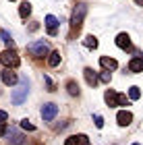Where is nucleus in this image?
I'll return each mask as SVG.
<instances>
[{
	"mask_svg": "<svg viewBox=\"0 0 143 145\" xmlns=\"http://www.w3.org/2000/svg\"><path fill=\"white\" fill-rule=\"evenodd\" d=\"M64 145H77V137H69V139L64 141Z\"/></svg>",
	"mask_w": 143,
	"mask_h": 145,
	"instance_id": "obj_28",
	"label": "nucleus"
},
{
	"mask_svg": "<svg viewBox=\"0 0 143 145\" xmlns=\"http://www.w3.org/2000/svg\"><path fill=\"white\" fill-rule=\"evenodd\" d=\"M77 145H91V143H89L87 135H79V137H77Z\"/></svg>",
	"mask_w": 143,
	"mask_h": 145,
	"instance_id": "obj_23",
	"label": "nucleus"
},
{
	"mask_svg": "<svg viewBox=\"0 0 143 145\" xmlns=\"http://www.w3.org/2000/svg\"><path fill=\"white\" fill-rule=\"evenodd\" d=\"M0 37H2V42L8 46V48L12 50V46H15V42H12V37H10V33H6L4 29H0Z\"/></svg>",
	"mask_w": 143,
	"mask_h": 145,
	"instance_id": "obj_17",
	"label": "nucleus"
},
{
	"mask_svg": "<svg viewBox=\"0 0 143 145\" xmlns=\"http://www.w3.org/2000/svg\"><path fill=\"white\" fill-rule=\"evenodd\" d=\"M129 71H131V72H141V71H143V58L135 56L133 60L129 62Z\"/></svg>",
	"mask_w": 143,
	"mask_h": 145,
	"instance_id": "obj_14",
	"label": "nucleus"
},
{
	"mask_svg": "<svg viewBox=\"0 0 143 145\" xmlns=\"http://www.w3.org/2000/svg\"><path fill=\"white\" fill-rule=\"evenodd\" d=\"M129 97H131V100H139L141 97V89L137 87V85H133V87L129 89Z\"/></svg>",
	"mask_w": 143,
	"mask_h": 145,
	"instance_id": "obj_20",
	"label": "nucleus"
},
{
	"mask_svg": "<svg viewBox=\"0 0 143 145\" xmlns=\"http://www.w3.org/2000/svg\"><path fill=\"white\" fill-rule=\"evenodd\" d=\"M27 52L33 58H44V56H48L50 54V46L44 42V39H40V42H33V44H29L27 46Z\"/></svg>",
	"mask_w": 143,
	"mask_h": 145,
	"instance_id": "obj_3",
	"label": "nucleus"
},
{
	"mask_svg": "<svg viewBox=\"0 0 143 145\" xmlns=\"http://www.w3.org/2000/svg\"><path fill=\"white\" fill-rule=\"evenodd\" d=\"M116 46H118L120 50H129L131 48V37H129V33H118L116 35Z\"/></svg>",
	"mask_w": 143,
	"mask_h": 145,
	"instance_id": "obj_9",
	"label": "nucleus"
},
{
	"mask_svg": "<svg viewBox=\"0 0 143 145\" xmlns=\"http://www.w3.org/2000/svg\"><path fill=\"white\" fill-rule=\"evenodd\" d=\"M56 27H58V19H56L54 15H48V17H46V29H48V33L54 35V33H56Z\"/></svg>",
	"mask_w": 143,
	"mask_h": 145,
	"instance_id": "obj_12",
	"label": "nucleus"
},
{
	"mask_svg": "<svg viewBox=\"0 0 143 145\" xmlns=\"http://www.w3.org/2000/svg\"><path fill=\"white\" fill-rule=\"evenodd\" d=\"M58 114V106L56 104H44V108H42V118L44 120H54V116Z\"/></svg>",
	"mask_w": 143,
	"mask_h": 145,
	"instance_id": "obj_5",
	"label": "nucleus"
},
{
	"mask_svg": "<svg viewBox=\"0 0 143 145\" xmlns=\"http://www.w3.org/2000/svg\"><path fill=\"white\" fill-rule=\"evenodd\" d=\"M4 133H6V127H4V124H0V137H4Z\"/></svg>",
	"mask_w": 143,
	"mask_h": 145,
	"instance_id": "obj_29",
	"label": "nucleus"
},
{
	"mask_svg": "<svg viewBox=\"0 0 143 145\" xmlns=\"http://www.w3.org/2000/svg\"><path fill=\"white\" fill-rule=\"evenodd\" d=\"M48 64L50 67H58V64H60V52H50L48 54Z\"/></svg>",
	"mask_w": 143,
	"mask_h": 145,
	"instance_id": "obj_15",
	"label": "nucleus"
},
{
	"mask_svg": "<svg viewBox=\"0 0 143 145\" xmlns=\"http://www.w3.org/2000/svg\"><path fill=\"white\" fill-rule=\"evenodd\" d=\"M133 145H139V143H133Z\"/></svg>",
	"mask_w": 143,
	"mask_h": 145,
	"instance_id": "obj_31",
	"label": "nucleus"
},
{
	"mask_svg": "<svg viewBox=\"0 0 143 145\" xmlns=\"http://www.w3.org/2000/svg\"><path fill=\"white\" fill-rule=\"evenodd\" d=\"M93 120H95V127H97V129H102V127H104V118H102L100 114H95V116H93Z\"/></svg>",
	"mask_w": 143,
	"mask_h": 145,
	"instance_id": "obj_25",
	"label": "nucleus"
},
{
	"mask_svg": "<svg viewBox=\"0 0 143 145\" xmlns=\"http://www.w3.org/2000/svg\"><path fill=\"white\" fill-rule=\"evenodd\" d=\"M67 89H69L71 95H79V85H77L75 81H69V83H67Z\"/></svg>",
	"mask_w": 143,
	"mask_h": 145,
	"instance_id": "obj_19",
	"label": "nucleus"
},
{
	"mask_svg": "<svg viewBox=\"0 0 143 145\" xmlns=\"http://www.w3.org/2000/svg\"><path fill=\"white\" fill-rule=\"evenodd\" d=\"M135 2H137V4H141V2H143V0H135Z\"/></svg>",
	"mask_w": 143,
	"mask_h": 145,
	"instance_id": "obj_30",
	"label": "nucleus"
},
{
	"mask_svg": "<svg viewBox=\"0 0 143 145\" xmlns=\"http://www.w3.org/2000/svg\"><path fill=\"white\" fill-rule=\"evenodd\" d=\"M21 129H25V131H35V127L27 120V118H23V120H21Z\"/></svg>",
	"mask_w": 143,
	"mask_h": 145,
	"instance_id": "obj_22",
	"label": "nucleus"
},
{
	"mask_svg": "<svg viewBox=\"0 0 143 145\" xmlns=\"http://www.w3.org/2000/svg\"><path fill=\"white\" fill-rule=\"evenodd\" d=\"M19 15H21L23 19H27V17L31 15V4L27 2V0H25V2H23L21 6H19Z\"/></svg>",
	"mask_w": 143,
	"mask_h": 145,
	"instance_id": "obj_16",
	"label": "nucleus"
},
{
	"mask_svg": "<svg viewBox=\"0 0 143 145\" xmlns=\"http://www.w3.org/2000/svg\"><path fill=\"white\" fill-rule=\"evenodd\" d=\"M97 81H102V83H110V72L106 71V72H102L100 77H97Z\"/></svg>",
	"mask_w": 143,
	"mask_h": 145,
	"instance_id": "obj_24",
	"label": "nucleus"
},
{
	"mask_svg": "<svg viewBox=\"0 0 143 145\" xmlns=\"http://www.w3.org/2000/svg\"><path fill=\"white\" fill-rule=\"evenodd\" d=\"M0 62L4 64L6 69H17L19 64H21V58L15 50H4L2 54H0Z\"/></svg>",
	"mask_w": 143,
	"mask_h": 145,
	"instance_id": "obj_4",
	"label": "nucleus"
},
{
	"mask_svg": "<svg viewBox=\"0 0 143 145\" xmlns=\"http://www.w3.org/2000/svg\"><path fill=\"white\" fill-rule=\"evenodd\" d=\"M104 100H106V104H108L110 108L118 106V104H116V100H118V93H116V91H112V89H108L106 93H104Z\"/></svg>",
	"mask_w": 143,
	"mask_h": 145,
	"instance_id": "obj_13",
	"label": "nucleus"
},
{
	"mask_svg": "<svg viewBox=\"0 0 143 145\" xmlns=\"http://www.w3.org/2000/svg\"><path fill=\"white\" fill-rule=\"evenodd\" d=\"M85 15H87V6H85V4H77L75 10H73V15H71V29H73V31H79L81 25H83Z\"/></svg>",
	"mask_w": 143,
	"mask_h": 145,
	"instance_id": "obj_2",
	"label": "nucleus"
},
{
	"mask_svg": "<svg viewBox=\"0 0 143 145\" xmlns=\"http://www.w3.org/2000/svg\"><path fill=\"white\" fill-rule=\"evenodd\" d=\"M118 106H131V100H129L127 95H118V100H116Z\"/></svg>",
	"mask_w": 143,
	"mask_h": 145,
	"instance_id": "obj_21",
	"label": "nucleus"
},
{
	"mask_svg": "<svg viewBox=\"0 0 143 145\" xmlns=\"http://www.w3.org/2000/svg\"><path fill=\"white\" fill-rule=\"evenodd\" d=\"M27 91H29V81L23 77L21 81H17V87H15V91H12V95H10L12 104H15V106L23 104V102H25V97H27Z\"/></svg>",
	"mask_w": 143,
	"mask_h": 145,
	"instance_id": "obj_1",
	"label": "nucleus"
},
{
	"mask_svg": "<svg viewBox=\"0 0 143 145\" xmlns=\"http://www.w3.org/2000/svg\"><path fill=\"white\" fill-rule=\"evenodd\" d=\"M83 77H85V81H87L89 87H95V85H97V75L93 72V69H85V71H83Z\"/></svg>",
	"mask_w": 143,
	"mask_h": 145,
	"instance_id": "obj_11",
	"label": "nucleus"
},
{
	"mask_svg": "<svg viewBox=\"0 0 143 145\" xmlns=\"http://www.w3.org/2000/svg\"><path fill=\"white\" fill-rule=\"evenodd\" d=\"M17 81H19V77H17V72H12L10 69H4L2 71V83L4 85H17Z\"/></svg>",
	"mask_w": 143,
	"mask_h": 145,
	"instance_id": "obj_7",
	"label": "nucleus"
},
{
	"mask_svg": "<svg viewBox=\"0 0 143 145\" xmlns=\"http://www.w3.org/2000/svg\"><path fill=\"white\" fill-rule=\"evenodd\" d=\"M6 137H8V141L12 143V145H21L23 141H25V137L19 133V131H15V129H6V133H4Z\"/></svg>",
	"mask_w": 143,
	"mask_h": 145,
	"instance_id": "obj_6",
	"label": "nucleus"
},
{
	"mask_svg": "<svg viewBox=\"0 0 143 145\" xmlns=\"http://www.w3.org/2000/svg\"><path fill=\"white\" fill-rule=\"evenodd\" d=\"M100 64H102V69H106L108 72L118 67V62H116L114 58H108V56H102V58H100Z\"/></svg>",
	"mask_w": 143,
	"mask_h": 145,
	"instance_id": "obj_10",
	"label": "nucleus"
},
{
	"mask_svg": "<svg viewBox=\"0 0 143 145\" xmlns=\"http://www.w3.org/2000/svg\"><path fill=\"white\" fill-rule=\"evenodd\" d=\"M6 118H8V114H6L4 110H0V124H4V122H6Z\"/></svg>",
	"mask_w": 143,
	"mask_h": 145,
	"instance_id": "obj_26",
	"label": "nucleus"
},
{
	"mask_svg": "<svg viewBox=\"0 0 143 145\" xmlns=\"http://www.w3.org/2000/svg\"><path fill=\"white\" fill-rule=\"evenodd\" d=\"M83 44H85L87 48H91V50H95V48H97V37H95V35H87L85 39H83Z\"/></svg>",
	"mask_w": 143,
	"mask_h": 145,
	"instance_id": "obj_18",
	"label": "nucleus"
},
{
	"mask_svg": "<svg viewBox=\"0 0 143 145\" xmlns=\"http://www.w3.org/2000/svg\"><path fill=\"white\" fill-rule=\"evenodd\" d=\"M116 120H118L120 127H129V124L133 122V114L129 110H120L118 114H116Z\"/></svg>",
	"mask_w": 143,
	"mask_h": 145,
	"instance_id": "obj_8",
	"label": "nucleus"
},
{
	"mask_svg": "<svg viewBox=\"0 0 143 145\" xmlns=\"http://www.w3.org/2000/svg\"><path fill=\"white\" fill-rule=\"evenodd\" d=\"M46 79V83H48V91H54V83H52V79L50 77H44Z\"/></svg>",
	"mask_w": 143,
	"mask_h": 145,
	"instance_id": "obj_27",
	"label": "nucleus"
}]
</instances>
